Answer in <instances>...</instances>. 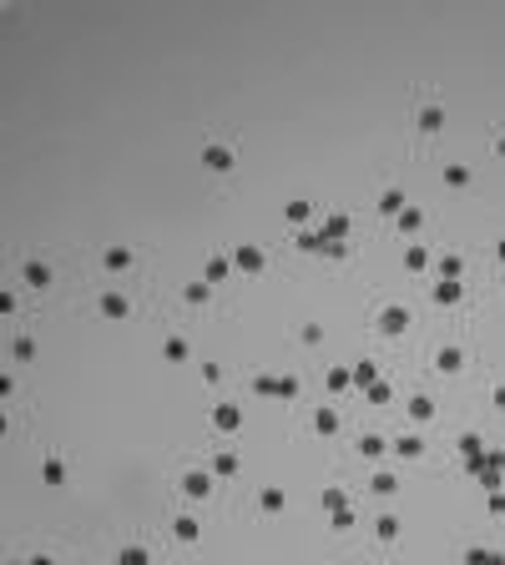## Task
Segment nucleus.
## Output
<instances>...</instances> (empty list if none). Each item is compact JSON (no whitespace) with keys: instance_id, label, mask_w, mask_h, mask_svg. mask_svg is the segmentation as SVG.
Returning <instances> with one entry per match:
<instances>
[{"instance_id":"obj_10","label":"nucleus","mask_w":505,"mask_h":565,"mask_svg":"<svg viewBox=\"0 0 505 565\" xmlns=\"http://www.w3.org/2000/svg\"><path fill=\"white\" fill-rule=\"evenodd\" d=\"M96 308H101V318H127V313H132V298L111 288V293H101V303H96Z\"/></svg>"},{"instance_id":"obj_13","label":"nucleus","mask_w":505,"mask_h":565,"mask_svg":"<svg viewBox=\"0 0 505 565\" xmlns=\"http://www.w3.org/2000/svg\"><path fill=\"white\" fill-rule=\"evenodd\" d=\"M21 282H26V288H51V263L31 258V263L21 268Z\"/></svg>"},{"instance_id":"obj_38","label":"nucleus","mask_w":505,"mask_h":565,"mask_svg":"<svg viewBox=\"0 0 505 565\" xmlns=\"http://www.w3.org/2000/svg\"><path fill=\"white\" fill-rule=\"evenodd\" d=\"M475 480H480V490H485V495H490V490H505V475H500V470H490V465H485Z\"/></svg>"},{"instance_id":"obj_32","label":"nucleus","mask_w":505,"mask_h":565,"mask_svg":"<svg viewBox=\"0 0 505 565\" xmlns=\"http://www.w3.org/2000/svg\"><path fill=\"white\" fill-rule=\"evenodd\" d=\"M364 394H369V404H395V389H389V379H374Z\"/></svg>"},{"instance_id":"obj_22","label":"nucleus","mask_w":505,"mask_h":565,"mask_svg":"<svg viewBox=\"0 0 505 565\" xmlns=\"http://www.w3.org/2000/svg\"><path fill=\"white\" fill-rule=\"evenodd\" d=\"M323 384H328V394H349L354 389V369H328Z\"/></svg>"},{"instance_id":"obj_6","label":"nucleus","mask_w":505,"mask_h":565,"mask_svg":"<svg viewBox=\"0 0 505 565\" xmlns=\"http://www.w3.org/2000/svg\"><path fill=\"white\" fill-rule=\"evenodd\" d=\"M434 303H439V308L465 303V282H460V278H439V282H434Z\"/></svg>"},{"instance_id":"obj_43","label":"nucleus","mask_w":505,"mask_h":565,"mask_svg":"<svg viewBox=\"0 0 505 565\" xmlns=\"http://www.w3.org/2000/svg\"><path fill=\"white\" fill-rule=\"evenodd\" d=\"M328 525H333V530H349V525H354V510H349V505H344V510H333Z\"/></svg>"},{"instance_id":"obj_29","label":"nucleus","mask_w":505,"mask_h":565,"mask_svg":"<svg viewBox=\"0 0 505 565\" xmlns=\"http://www.w3.org/2000/svg\"><path fill=\"white\" fill-rule=\"evenodd\" d=\"M369 490H374L379 500H389V495H395V490H400V480H395V475H389V470H379V475L369 480Z\"/></svg>"},{"instance_id":"obj_26","label":"nucleus","mask_w":505,"mask_h":565,"mask_svg":"<svg viewBox=\"0 0 505 565\" xmlns=\"http://www.w3.org/2000/svg\"><path fill=\"white\" fill-rule=\"evenodd\" d=\"M238 470H243V465H238V455H228V449H222V455L212 460V475H217V480H233Z\"/></svg>"},{"instance_id":"obj_18","label":"nucleus","mask_w":505,"mask_h":565,"mask_svg":"<svg viewBox=\"0 0 505 565\" xmlns=\"http://www.w3.org/2000/svg\"><path fill=\"white\" fill-rule=\"evenodd\" d=\"M429 263H434V258H429L425 243H410V248H405V268H410V273H429Z\"/></svg>"},{"instance_id":"obj_14","label":"nucleus","mask_w":505,"mask_h":565,"mask_svg":"<svg viewBox=\"0 0 505 565\" xmlns=\"http://www.w3.org/2000/svg\"><path fill=\"white\" fill-rule=\"evenodd\" d=\"M410 207V197L400 192V187H384V197H379V217H400Z\"/></svg>"},{"instance_id":"obj_25","label":"nucleus","mask_w":505,"mask_h":565,"mask_svg":"<svg viewBox=\"0 0 505 565\" xmlns=\"http://www.w3.org/2000/svg\"><path fill=\"white\" fill-rule=\"evenodd\" d=\"M172 535H177V540H182V545H192V540H197V535H202V525H197V520H192V515H177V520H172Z\"/></svg>"},{"instance_id":"obj_20","label":"nucleus","mask_w":505,"mask_h":565,"mask_svg":"<svg viewBox=\"0 0 505 565\" xmlns=\"http://www.w3.org/2000/svg\"><path fill=\"white\" fill-rule=\"evenodd\" d=\"M41 480H46V485H66V480H71V470H66V460H61V455H51V460L41 465Z\"/></svg>"},{"instance_id":"obj_35","label":"nucleus","mask_w":505,"mask_h":565,"mask_svg":"<svg viewBox=\"0 0 505 565\" xmlns=\"http://www.w3.org/2000/svg\"><path fill=\"white\" fill-rule=\"evenodd\" d=\"M439 127H444V111L439 106H425L420 111V132H439Z\"/></svg>"},{"instance_id":"obj_17","label":"nucleus","mask_w":505,"mask_h":565,"mask_svg":"<svg viewBox=\"0 0 505 565\" xmlns=\"http://www.w3.org/2000/svg\"><path fill=\"white\" fill-rule=\"evenodd\" d=\"M283 505H288L283 490H278V485H263V495H258V510H263V515H278Z\"/></svg>"},{"instance_id":"obj_8","label":"nucleus","mask_w":505,"mask_h":565,"mask_svg":"<svg viewBox=\"0 0 505 565\" xmlns=\"http://www.w3.org/2000/svg\"><path fill=\"white\" fill-rule=\"evenodd\" d=\"M349 228H354V217L349 212H333L318 233H323V243H349Z\"/></svg>"},{"instance_id":"obj_31","label":"nucleus","mask_w":505,"mask_h":565,"mask_svg":"<svg viewBox=\"0 0 505 565\" xmlns=\"http://www.w3.org/2000/svg\"><path fill=\"white\" fill-rule=\"evenodd\" d=\"M192 354V344H187V338H167V344H162V359H172V364H182Z\"/></svg>"},{"instance_id":"obj_11","label":"nucleus","mask_w":505,"mask_h":565,"mask_svg":"<svg viewBox=\"0 0 505 565\" xmlns=\"http://www.w3.org/2000/svg\"><path fill=\"white\" fill-rule=\"evenodd\" d=\"M434 369H439V374H460V369H465V349H460V344H444V349L434 354Z\"/></svg>"},{"instance_id":"obj_40","label":"nucleus","mask_w":505,"mask_h":565,"mask_svg":"<svg viewBox=\"0 0 505 565\" xmlns=\"http://www.w3.org/2000/svg\"><path fill=\"white\" fill-rule=\"evenodd\" d=\"M485 510H490L495 520H505V490H490V500H485Z\"/></svg>"},{"instance_id":"obj_34","label":"nucleus","mask_w":505,"mask_h":565,"mask_svg":"<svg viewBox=\"0 0 505 565\" xmlns=\"http://www.w3.org/2000/svg\"><path fill=\"white\" fill-rule=\"evenodd\" d=\"M11 359H16V364H31V359H36V338H26V333H21L16 344H11Z\"/></svg>"},{"instance_id":"obj_37","label":"nucleus","mask_w":505,"mask_h":565,"mask_svg":"<svg viewBox=\"0 0 505 565\" xmlns=\"http://www.w3.org/2000/svg\"><path fill=\"white\" fill-rule=\"evenodd\" d=\"M374 379H379V364H369V359H364V364H354V384H359V389H369Z\"/></svg>"},{"instance_id":"obj_3","label":"nucleus","mask_w":505,"mask_h":565,"mask_svg":"<svg viewBox=\"0 0 505 565\" xmlns=\"http://www.w3.org/2000/svg\"><path fill=\"white\" fill-rule=\"evenodd\" d=\"M410 328V308H400V303H389L384 313H379V333H389V338H400Z\"/></svg>"},{"instance_id":"obj_2","label":"nucleus","mask_w":505,"mask_h":565,"mask_svg":"<svg viewBox=\"0 0 505 565\" xmlns=\"http://www.w3.org/2000/svg\"><path fill=\"white\" fill-rule=\"evenodd\" d=\"M233 147H222V142H212V147H202V167L207 172H233Z\"/></svg>"},{"instance_id":"obj_15","label":"nucleus","mask_w":505,"mask_h":565,"mask_svg":"<svg viewBox=\"0 0 505 565\" xmlns=\"http://www.w3.org/2000/svg\"><path fill=\"white\" fill-rule=\"evenodd\" d=\"M395 228H400L405 238H410V233H420V228H425V207H420V202H410V207L395 217Z\"/></svg>"},{"instance_id":"obj_7","label":"nucleus","mask_w":505,"mask_h":565,"mask_svg":"<svg viewBox=\"0 0 505 565\" xmlns=\"http://www.w3.org/2000/svg\"><path fill=\"white\" fill-rule=\"evenodd\" d=\"M460 455H465V470L480 475V470H485V439H480V434H465V439H460Z\"/></svg>"},{"instance_id":"obj_45","label":"nucleus","mask_w":505,"mask_h":565,"mask_svg":"<svg viewBox=\"0 0 505 565\" xmlns=\"http://www.w3.org/2000/svg\"><path fill=\"white\" fill-rule=\"evenodd\" d=\"M485 465L490 470H505V449H485Z\"/></svg>"},{"instance_id":"obj_28","label":"nucleus","mask_w":505,"mask_h":565,"mask_svg":"<svg viewBox=\"0 0 505 565\" xmlns=\"http://www.w3.org/2000/svg\"><path fill=\"white\" fill-rule=\"evenodd\" d=\"M400 525H405L400 515H379V520H374V535H379V540L389 545V540H395V535H400Z\"/></svg>"},{"instance_id":"obj_16","label":"nucleus","mask_w":505,"mask_h":565,"mask_svg":"<svg viewBox=\"0 0 505 565\" xmlns=\"http://www.w3.org/2000/svg\"><path fill=\"white\" fill-rule=\"evenodd\" d=\"M313 434H339V409H333V404H323V409H313Z\"/></svg>"},{"instance_id":"obj_42","label":"nucleus","mask_w":505,"mask_h":565,"mask_svg":"<svg viewBox=\"0 0 505 565\" xmlns=\"http://www.w3.org/2000/svg\"><path fill=\"white\" fill-rule=\"evenodd\" d=\"M122 560L127 565H147V545H122Z\"/></svg>"},{"instance_id":"obj_27","label":"nucleus","mask_w":505,"mask_h":565,"mask_svg":"<svg viewBox=\"0 0 505 565\" xmlns=\"http://www.w3.org/2000/svg\"><path fill=\"white\" fill-rule=\"evenodd\" d=\"M434 268H439V278H465V258L460 253H444Z\"/></svg>"},{"instance_id":"obj_4","label":"nucleus","mask_w":505,"mask_h":565,"mask_svg":"<svg viewBox=\"0 0 505 565\" xmlns=\"http://www.w3.org/2000/svg\"><path fill=\"white\" fill-rule=\"evenodd\" d=\"M212 480H217V475H207V470H187V475H182V495H187V500H207V495H212Z\"/></svg>"},{"instance_id":"obj_5","label":"nucleus","mask_w":505,"mask_h":565,"mask_svg":"<svg viewBox=\"0 0 505 565\" xmlns=\"http://www.w3.org/2000/svg\"><path fill=\"white\" fill-rule=\"evenodd\" d=\"M212 429H217V434L243 429V409H238V404H212Z\"/></svg>"},{"instance_id":"obj_9","label":"nucleus","mask_w":505,"mask_h":565,"mask_svg":"<svg viewBox=\"0 0 505 565\" xmlns=\"http://www.w3.org/2000/svg\"><path fill=\"white\" fill-rule=\"evenodd\" d=\"M233 273H238V268H233V258H228V253H212V258H207V268H202V278H207V282H228Z\"/></svg>"},{"instance_id":"obj_30","label":"nucleus","mask_w":505,"mask_h":565,"mask_svg":"<svg viewBox=\"0 0 505 565\" xmlns=\"http://www.w3.org/2000/svg\"><path fill=\"white\" fill-rule=\"evenodd\" d=\"M410 419H434V399H429V394H415V399H410Z\"/></svg>"},{"instance_id":"obj_12","label":"nucleus","mask_w":505,"mask_h":565,"mask_svg":"<svg viewBox=\"0 0 505 565\" xmlns=\"http://www.w3.org/2000/svg\"><path fill=\"white\" fill-rule=\"evenodd\" d=\"M132 263H137V253H132V248H122V243L101 253V268H106V273H127Z\"/></svg>"},{"instance_id":"obj_41","label":"nucleus","mask_w":505,"mask_h":565,"mask_svg":"<svg viewBox=\"0 0 505 565\" xmlns=\"http://www.w3.org/2000/svg\"><path fill=\"white\" fill-rule=\"evenodd\" d=\"M308 212H313L308 202H288V212H283V217H288V222H298V228H303V222H308Z\"/></svg>"},{"instance_id":"obj_24","label":"nucleus","mask_w":505,"mask_h":565,"mask_svg":"<svg viewBox=\"0 0 505 565\" xmlns=\"http://www.w3.org/2000/svg\"><path fill=\"white\" fill-rule=\"evenodd\" d=\"M253 394H263V399H283V379L258 374V379H253Z\"/></svg>"},{"instance_id":"obj_44","label":"nucleus","mask_w":505,"mask_h":565,"mask_svg":"<svg viewBox=\"0 0 505 565\" xmlns=\"http://www.w3.org/2000/svg\"><path fill=\"white\" fill-rule=\"evenodd\" d=\"M303 344H323V328L318 323H303Z\"/></svg>"},{"instance_id":"obj_1","label":"nucleus","mask_w":505,"mask_h":565,"mask_svg":"<svg viewBox=\"0 0 505 565\" xmlns=\"http://www.w3.org/2000/svg\"><path fill=\"white\" fill-rule=\"evenodd\" d=\"M233 268L253 278V273H263V268H268V253H263L258 243H238V248H233Z\"/></svg>"},{"instance_id":"obj_48","label":"nucleus","mask_w":505,"mask_h":565,"mask_svg":"<svg viewBox=\"0 0 505 565\" xmlns=\"http://www.w3.org/2000/svg\"><path fill=\"white\" fill-rule=\"evenodd\" d=\"M495 258H500V263H505V238H500V243H495Z\"/></svg>"},{"instance_id":"obj_33","label":"nucleus","mask_w":505,"mask_h":565,"mask_svg":"<svg viewBox=\"0 0 505 565\" xmlns=\"http://www.w3.org/2000/svg\"><path fill=\"white\" fill-rule=\"evenodd\" d=\"M384 449H389V444H384L379 434H364V439H359V455H364V460H384Z\"/></svg>"},{"instance_id":"obj_36","label":"nucleus","mask_w":505,"mask_h":565,"mask_svg":"<svg viewBox=\"0 0 505 565\" xmlns=\"http://www.w3.org/2000/svg\"><path fill=\"white\" fill-rule=\"evenodd\" d=\"M323 248H328V243H323V233H308V228L298 233V253H323Z\"/></svg>"},{"instance_id":"obj_21","label":"nucleus","mask_w":505,"mask_h":565,"mask_svg":"<svg viewBox=\"0 0 505 565\" xmlns=\"http://www.w3.org/2000/svg\"><path fill=\"white\" fill-rule=\"evenodd\" d=\"M395 455H400V460H420V455H425V439H420V434H400V439H395Z\"/></svg>"},{"instance_id":"obj_23","label":"nucleus","mask_w":505,"mask_h":565,"mask_svg":"<svg viewBox=\"0 0 505 565\" xmlns=\"http://www.w3.org/2000/svg\"><path fill=\"white\" fill-rule=\"evenodd\" d=\"M470 182H475V172H470L465 162H450V167H444V187H470Z\"/></svg>"},{"instance_id":"obj_39","label":"nucleus","mask_w":505,"mask_h":565,"mask_svg":"<svg viewBox=\"0 0 505 565\" xmlns=\"http://www.w3.org/2000/svg\"><path fill=\"white\" fill-rule=\"evenodd\" d=\"M344 505H349V500H344L339 485H328V490H323V510H328V515H333V510H344Z\"/></svg>"},{"instance_id":"obj_47","label":"nucleus","mask_w":505,"mask_h":565,"mask_svg":"<svg viewBox=\"0 0 505 565\" xmlns=\"http://www.w3.org/2000/svg\"><path fill=\"white\" fill-rule=\"evenodd\" d=\"M495 157H505V132H500V137H495Z\"/></svg>"},{"instance_id":"obj_19","label":"nucleus","mask_w":505,"mask_h":565,"mask_svg":"<svg viewBox=\"0 0 505 565\" xmlns=\"http://www.w3.org/2000/svg\"><path fill=\"white\" fill-rule=\"evenodd\" d=\"M182 298L192 303V308H207L212 303V282L202 278V282H182Z\"/></svg>"},{"instance_id":"obj_46","label":"nucleus","mask_w":505,"mask_h":565,"mask_svg":"<svg viewBox=\"0 0 505 565\" xmlns=\"http://www.w3.org/2000/svg\"><path fill=\"white\" fill-rule=\"evenodd\" d=\"M490 404H495V409H505V384H500V389L490 394Z\"/></svg>"}]
</instances>
